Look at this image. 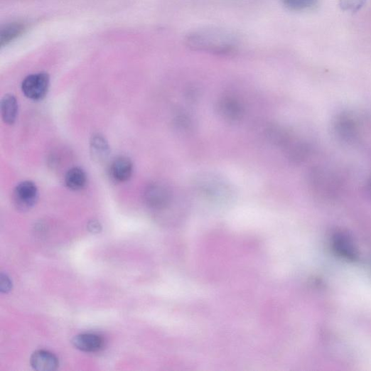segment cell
Returning a JSON list of instances; mask_svg holds the SVG:
<instances>
[{
    "label": "cell",
    "instance_id": "9c48e42d",
    "mask_svg": "<svg viewBox=\"0 0 371 371\" xmlns=\"http://www.w3.org/2000/svg\"><path fill=\"white\" fill-rule=\"evenodd\" d=\"M133 171L132 161L125 156H120L114 159L109 167L111 178L119 183L129 181L132 176Z\"/></svg>",
    "mask_w": 371,
    "mask_h": 371
},
{
    "label": "cell",
    "instance_id": "7c38bea8",
    "mask_svg": "<svg viewBox=\"0 0 371 371\" xmlns=\"http://www.w3.org/2000/svg\"><path fill=\"white\" fill-rule=\"evenodd\" d=\"M287 158L294 163H301L309 156L310 148L303 141L293 138L283 150Z\"/></svg>",
    "mask_w": 371,
    "mask_h": 371
},
{
    "label": "cell",
    "instance_id": "e0dca14e",
    "mask_svg": "<svg viewBox=\"0 0 371 371\" xmlns=\"http://www.w3.org/2000/svg\"><path fill=\"white\" fill-rule=\"evenodd\" d=\"M18 104L16 98L13 95H6L1 101V114L4 122L14 124L17 119Z\"/></svg>",
    "mask_w": 371,
    "mask_h": 371
},
{
    "label": "cell",
    "instance_id": "30bf717a",
    "mask_svg": "<svg viewBox=\"0 0 371 371\" xmlns=\"http://www.w3.org/2000/svg\"><path fill=\"white\" fill-rule=\"evenodd\" d=\"M32 367L38 371H53L59 366L58 357L52 353L46 350L34 352L31 357Z\"/></svg>",
    "mask_w": 371,
    "mask_h": 371
},
{
    "label": "cell",
    "instance_id": "9a60e30c",
    "mask_svg": "<svg viewBox=\"0 0 371 371\" xmlns=\"http://www.w3.org/2000/svg\"><path fill=\"white\" fill-rule=\"evenodd\" d=\"M66 187L72 191H79L85 188L87 177L85 171L75 167L70 169L65 176Z\"/></svg>",
    "mask_w": 371,
    "mask_h": 371
},
{
    "label": "cell",
    "instance_id": "ba28073f",
    "mask_svg": "<svg viewBox=\"0 0 371 371\" xmlns=\"http://www.w3.org/2000/svg\"><path fill=\"white\" fill-rule=\"evenodd\" d=\"M144 199L149 207L156 210H163L170 205L172 194L165 185L155 183L146 189Z\"/></svg>",
    "mask_w": 371,
    "mask_h": 371
},
{
    "label": "cell",
    "instance_id": "277c9868",
    "mask_svg": "<svg viewBox=\"0 0 371 371\" xmlns=\"http://www.w3.org/2000/svg\"><path fill=\"white\" fill-rule=\"evenodd\" d=\"M330 246L333 251L349 262H357L360 259L357 247L350 235L343 230L332 234Z\"/></svg>",
    "mask_w": 371,
    "mask_h": 371
},
{
    "label": "cell",
    "instance_id": "44dd1931",
    "mask_svg": "<svg viewBox=\"0 0 371 371\" xmlns=\"http://www.w3.org/2000/svg\"><path fill=\"white\" fill-rule=\"evenodd\" d=\"M12 286L10 278L7 275L2 274L1 281H0V289H1V291L3 293L9 292L11 290Z\"/></svg>",
    "mask_w": 371,
    "mask_h": 371
},
{
    "label": "cell",
    "instance_id": "8fae6325",
    "mask_svg": "<svg viewBox=\"0 0 371 371\" xmlns=\"http://www.w3.org/2000/svg\"><path fill=\"white\" fill-rule=\"evenodd\" d=\"M72 343L77 349L85 353L100 351L103 345V339L95 333H82L74 338Z\"/></svg>",
    "mask_w": 371,
    "mask_h": 371
},
{
    "label": "cell",
    "instance_id": "ac0fdd59",
    "mask_svg": "<svg viewBox=\"0 0 371 371\" xmlns=\"http://www.w3.org/2000/svg\"><path fill=\"white\" fill-rule=\"evenodd\" d=\"M283 5L294 12H306L313 10L318 0H281Z\"/></svg>",
    "mask_w": 371,
    "mask_h": 371
},
{
    "label": "cell",
    "instance_id": "52a82bcc",
    "mask_svg": "<svg viewBox=\"0 0 371 371\" xmlns=\"http://www.w3.org/2000/svg\"><path fill=\"white\" fill-rule=\"evenodd\" d=\"M39 191L36 185L29 181L19 183L14 192V203L18 210L26 211L32 208L38 200Z\"/></svg>",
    "mask_w": 371,
    "mask_h": 371
},
{
    "label": "cell",
    "instance_id": "ffe728a7",
    "mask_svg": "<svg viewBox=\"0 0 371 371\" xmlns=\"http://www.w3.org/2000/svg\"><path fill=\"white\" fill-rule=\"evenodd\" d=\"M366 0H340L339 6L342 11L355 14L365 6Z\"/></svg>",
    "mask_w": 371,
    "mask_h": 371
},
{
    "label": "cell",
    "instance_id": "603a6c76",
    "mask_svg": "<svg viewBox=\"0 0 371 371\" xmlns=\"http://www.w3.org/2000/svg\"><path fill=\"white\" fill-rule=\"evenodd\" d=\"M366 192L371 200V177L367 181L366 183Z\"/></svg>",
    "mask_w": 371,
    "mask_h": 371
},
{
    "label": "cell",
    "instance_id": "5b68a950",
    "mask_svg": "<svg viewBox=\"0 0 371 371\" xmlns=\"http://www.w3.org/2000/svg\"><path fill=\"white\" fill-rule=\"evenodd\" d=\"M50 77L46 72L31 74L23 81L21 89L24 95L34 101L42 100L48 94Z\"/></svg>",
    "mask_w": 371,
    "mask_h": 371
},
{
    "label": "cell",
    "instance_id": "5bb4252c",
    "mask_svg": "<svg viewBox=\"0 0 371 371\" xmlns=\"http://www.w3.org/2000/svg\"><path fill=\"white\" fill-rule=\"evenodd\" d=\"M90 151L92 159L98 163L104 161L109 154V147L106 139L100 134L92 136Z\"/></svg>",
    "mask_w": 371,
    "mask_h": 371
},
{
    "label": "cell",
    "instance_id": "2e32d148",
    "mask_svg": "<svg viewBox=\"0 0 371 371\" xmlns=\"http://www.w3.org/2000/svg\"><path fill=\"white\" fill-rule=\"evenodd\" d=\"M26 30V26L22 23H11L4 26L0 33V46L4 48L21 36Z\"/></svg>",
    "mask_w": 371,
    "mask_h": 371
},
{
    "label": "cell",
    "instance_id": "7a4b0ae2",
    "mask_svg": "<svg viewBox=\"0 0 371 371\" xmlns=\"http://www.w3.org/2000/svg\"><path fill=\"white\" fill-rule=\"evenodd\" d=\"M194 188L201 196L216 202L230 200L234 192L227 179L213 173L199 175L195 180Z\"/></svg>",
    "mask_w": 371,
    "mask_h": 371
},
{
    "label": "cell",
    "instance_id": "d6986e66",
    "mask_svg": "<svg viewBox=\"0 0 371 371\" xmlns=\"http://www.w3.org/2000/svg\"><path fill=\"white\" fill-rule=\"evenodd\" d=\"M174 125L176 128L180 131L188 132L191 131L193 127V121L192 117L184 112L183 110H180L174 117Z\"/></svg>",
    "mask_w": 371,
    "mask_h": 371
},
{
    "label": "cell",
    "instance_id": "7402d4cb",
    "mask_svg": "<svg viewBox=\"0 0 371 371\" xmlns=\"http://www.w3.org/2000/svg\"><path fill=\"white\" fill-rule=\"evenodd\" d=\"M88 230L92 234H99L102 231V225L97 220H91L87 226Z\"/></svg>",
    "mask_w": 371,
    "mask_h": 371
},
{
    "label": "cell",
    "instance_id": "4fadbf2b",
    "mask_svg": "<svg viewBox=\"0 0 371 371\" xmlns=\"http://www.w3.org/2000/svg\"><path fill=\"white\" fill-rule=\"evenodd\" d=\"M266 136L271 144L282 150L294 137L285 127L276 124H271L267 127Z\"/></svg>",
    "mask_w": 371,
    "mask_h": 371
},
{
    "label": "cell",
    "instance_id": "3957f363",
    "mask_svg": "<svg viewBox=\"0 0 371 371\" xmlns=\"http://www.w3.org/2000/svg\"><path fill=\"white\" fill-rule=\"evenodd\" d=\"M332 131L337 139L345 144H353L360 138V129L355 118L348 114L338 115L332 123Z\"/></svg>",
    "mask_w": 371,
    "mask_h": 371
},
{
    "label": "cell",
    "instance_id": "6da1fadb",
    "mask_svg": "<svg viewBox=\"0 0 371 371\" xmlns=\"http://www.w3.org/2000/svg\"><path fill=\"white\" fill-rule=\"evenodd\" d=\"M185 44L194 51L219 56L235 55L240 48L237 35L217 27H205L190 31L185 37Z\"/></svg>",
    "mask_w": 371,
    "mask_h": 371
},
{
    "label": "cell",
    "instance_id": "8992f818",
    "mask_svg": "<svg viewBox=\"0 0 371 371\" xmlns=\"http://www.w3.org/2000/svg\"><path fill=\"white\" fill-rule=\"evenodd\" d=\"M218 116L229 123H237L242 119L244 115V107L242 103L233 96L220 97L216 103Z\"/></svg>",
    "mask_w": 371,
    "mask_h": 371
}]
</instances>
